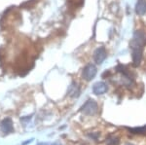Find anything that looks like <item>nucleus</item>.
Listing matches in <instances>:
<instances>
[{
    "label": "nucleus",
    "instance_id": "1",
    "mask_svg": "<svg viewBox=\"0 0 146 145\" xmlns=\"http://www.w3.org/2000/svg\"><path fill=\"white\" fill-rule=\"evenodd\" d=\"M146 44V34L142 30H136L133 33L129 47L131 49H143Z\"/></svg>",
    "mask_w": 146,
    "mask_h": 145
},
{
    "label": "nucleus",
    "instance_id": "2",
    "mask_svg": "<svg viewBox=\"0 0 146 145\" xmlns=\"http://www.w3.org/2000/svg\"><path fill=\"white\" fill-rule=\"evenodd\" d=\"M98 105L94 99H89L81 107V112L87 116H94L98 113Z\"/></svg>",
    "mask_w": 146,
    "mask_h": 145
},
{
    "label": "nucleus",
    "instance_id": "3",
    "mask_svg": "<svg viewBox=\"0 0 146 145\" xmlns=\"http://www.w3.org/2000/svg\"><path fill=\"white\" fill-rule=\"evenodd\" d=\"M96 72H98V69H96L95 65L88 64L84 67L83 72H82V77L86 81H91L92 79L95 78V76L96 75Z\"/></svg>",
    "mask_w": 146,
    "mask_h": 145
},
{
    "label": "nucleus",
    "instance_id": "4",
    "mask_svg": "<svg viewBox=\"0 0 146 145\" xmlns=\"http://www.w3.org/2000/svg\"><path fill=\"white\" fill-rule=\"evenodd\" d=\"M107 57V52L105 50L104 47H100L95 51L94 53V60H95L96 64H101L105 60V58Z\"/></svg>",
    "mask_w": 146,
    "mask_h": 145
},
{
    "label": "nucleus",
    "instance_id": "5",
    "mask_svg": "<svg viewBox=\"0 0 146 145\" xmlns=\"http://www.w3.org/2000/svg\"><path fill=\"white\" fill-rule=\"evenodd\" d=\"M143 49H131V58H133V65L138 66L142 60Z\"/></svg>",
    "mask_w": 146,
    "mask_h": 145
},
{
    "label": "nucleus",
    "instance_id": "6",
    "mask_svg": "<svg viewBox=\"0 0 146 145\" xmlns=\"http://www.w3.org/2000/svg\"><path fill=\"white\" fill-rule=\"evenodd\" d=\"M0 128H1L2 132L4 134H11L14 132V126L13 121L11 118H5L0 124Z\"/></svg>",
    "mask_w": 146,
    "mask_h": 145
},
{
    "label": "nucleus",
    "instance_id": "7",
    "mask_svg": "<svg viewBox=\"0 0 146 145\" xmlns=\"http://www.w3.org/2000/svg\"><path fill=\"white\" fill-rule=\"evenodd\" d=\"M93 92L96 95H103L107 92V85L103 82H96L93 86Z\"/></svg>",
    "mask_w": 146,
    "mask_h": 145
},
{
    "label": "nucleus",
    "instance_id": "8",
    "mask_svg": "<svg viewBox=\"0 0 146 145\" xmlns=\"http://www.w3.org/2000/svg\"><path fill=\"white\" fill-rule=\"evenodd\" d=\"M67 93H68V95H69V97H78L80 95V88H79L78 84H77L76 82H73L71 85L69 86V88H68Z\"/></svg>",
    "mask_w": 146,
    "mask_h": 145
},
{
    "label": "nucleus",
    "instance_id": "9",
    "mask_svg": "<svg viewBox=\"0 0 146 145\" xmlns=\"http://www.w3.org/2000/svg\"><path fill=\"white\" fill-rule=\"evenodd\" d=\"M135 13L138 16H144L146 14V0H138L135 5Z\"/></svg>",
    "mask_w": 146,
    "mask_h": 145
},
{
    "label": "nucleus",
    "instance_id": "10",
    "mask_svg": "<svg viewBox=\"0 0 146 145\" xmlns=\"http://www.w3.org/2000/svg\"><path fill=\"white\" fill-rule=\"evenodd\" d=\"M107 145H118L119 144V138L116 136H109L106 139Z\"/></svg>",
    "mask_w": 146,
    "mask_h": 145
},
{
    "label": "nucleus",
    "instance_id": "11",
    "mask_svg": "<svg viewBox=\"0 0 146 145\" xmlns=\"http://www.w3.org/2000/svg\"><path fill=\"white\" fill-rule=\"evenodd\" d=\"M129 130L133 132V134H145V132H146V127L135 128H129Z\"/></svg>",
    "mask_w": 146,
    "mask_h": 145
},
{
    "label": "nucleus",
    "instance_id": "12",
    "mask_svg": "<svg viewBox=\"0 0 146 145\" xmlns=\"http://www.w3.org/2000/svg\"><path fill=\"white\" fill-rule=\"evenodd\" d=\"M39 145H62V144L60 141H55V142H52V143H41Z\"/></svg>",
    "mask_w": 146,
    "mask_h": 145
},
{
    "label": "nucleus",
    "instance_id": "13",
    "mask_svg": "<svg viewBox=\"0 0 146 145\" xmlns=\"http://www.w3.org/2000/svg\"><path fill=\"white\" fill-rule=\"evenodd\" d=\"M32 140H33V139H29V140H27V142H23V145H25V144H27V143H30V142H32Z\"/></svg>",
    "mask_w": 146,
    "mask_h": 145
},
{
    "label": "nucleus",
    "instance_id": "14",
    "mask_svg": "<svg viewBox=\"0 0 146 145\" xmlns=\"http://www.w3.org/2000/svg\"><path fill=\"white\" fill-rule=\"evenodd\" d=\"M126 145H133V144H131V143H127Z\"/></svg>",
    "mask_w": 146,
    "mask_h": 145
}]
</instances>
